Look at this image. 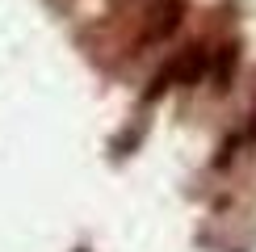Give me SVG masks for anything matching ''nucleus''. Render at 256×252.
I'll list each match as a JSON object with an SVG mask.
<instances>
[{
  "label": "nucleus",
  "instance_id": "1",
  "mask_svg": "<svg viewBox=\"0 0 256 252\" xmlns=\"http://www.w3.org/2000/svg\"><path fill=\"white\" fill-rule=\"evenodd\" d=\"M180 17H185V0H160V4L152 8V17H147L143 42H160V38H168V34L180 26Z\"/></svg>",
  "mask_w": 256,
  "mask_h": 252
},
{
  "label": "nucleus",
  "instance_id": "2",
  "mask_svg": "<svg viewBox=\"0 0 256 252\" xmlns=\"http://www.w3.org/2000/svg\"><path fill=\"white\" fill-rule=\"evenodd\" d=\"M172 68H176V80L194 84V80L202 76V72H206V46H189L185 55H180V59L172 63Z\"/></svg>",
  "mask_w": 256,
  "mask_h": 252
}]
</instances>
